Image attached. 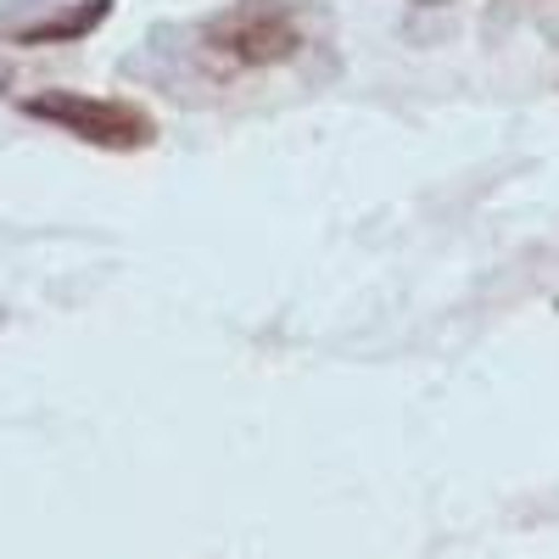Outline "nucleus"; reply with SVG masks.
Listing matches in <instances>:
<instances>
[{"label":"nucleus","instance_id":"1","mask_svg":"<svg viewBox=\"0 0 559 559\" xmlns=\"http://www.w3.org/2000/svg\"><path fill=\"white\" fill-rule=\"evenodd\" d=\"M28 112L57 123L90 146H146L152 140V118L134 112L123 102H96V96H79V90H45V96H28Z\"/></svg>","mask_w":559,"mask_h":559},{"label":"nucleus","instance_id":"2","mask_svg":"<svg viewBox=\"0 0 559 559\" xmlns=\"http://www.w3.org/2000/svg\"><path fill=\"white\" fill-rule=\"evenodd\" d=\"M207 45L247 68H269V62H286L302 39L280 12H241V17H218L207 28Z\"/></svg>","mask_w":559,"mask_h":559},{"label":"nucleus","instance_id":"3","mask_svg":"<svg viewBox=\"0 0 559 559\" xmlns=\"http://www.w3.org/2000/svg\"><path fill=\"white\" fill-rule=\"evenodd\" d=\"M107 7H112V0H84V7L68 12L62 23H39V28H28V45H51V39H73V34H84V28H96V23L107 17Z\"/></svg>","mask_w":559,"mask_h":559}]
</instances>
